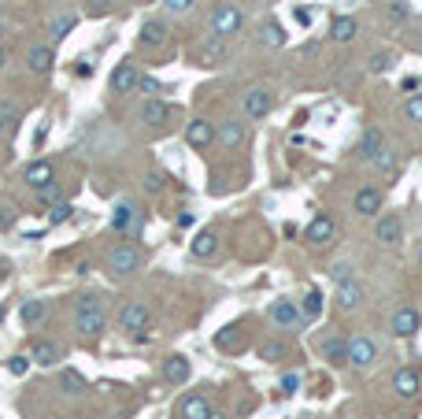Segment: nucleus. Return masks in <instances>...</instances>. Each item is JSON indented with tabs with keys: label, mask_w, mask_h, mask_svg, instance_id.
I'll return each mask as SVG.
<instances>
[{
	"label": "nucleus",
	"mask_w": 422,
	"mask_h": 419,
	"mask_svg": "<svg viewBox=\"0 0 422 419\" xmlns=\"http://www.w3.org/2000/svg\"><path fill=\"white\" fill-rule=\"evenodd\" d=\"M104 327H107V316L96 305V297H82L78 308H74V330L82 338H96V334H104Z\"/></svg>",
	"instance_id": "1"
},
{
	"label": "nucleus",
	"mask_w": 422,
	"mask_h": 419,
	"mask_svg": "<svg viewBox=\"0 0 422 419\" xmlns=\"http://www.w3.org/2000/svg\"><path fill=\"white\" fill-rule=\"evenodd\" d=\"M208 26H211L215 37H234V34H241L245 15H241V8H234V4H215Z\"/></svg>",
	"instance_id": "2"
},
{
	"label": "nucleus",
	"mask_w": 422,
	"mask_h": 419,
	"mask_svg": "<svg viewBox=\"0 0 422 419\" xmlns=\"http://www.w3.org/2000/svg\"><path fill=\"white\" fill-rule=\"evenodd\" d=\"M349 364L355 371H367V368H374L378 364V341L371 334H355L349 338Z\"/></svg>",
	"instance_id": "3"
},
{
	"label": "nucleus",
	"mask_w": 422,
	"mask_h": 419,
	"mask_svg": "<svg viewBox=\"0 0 422 419\" xmlns=\"http://www.w3.org/2000/svg\"><path fill=\"white\" fill-rule=\"evenodd\" d=\"M270 108H274V96H270V89H263V85H252V89L241 93V115L245 119H263V115H270Z\"/></svg>",
	"instance_id": "4"
},
{
	"label": "nucleus",
	"mask_w": 422,
	"mask_h": 419,
	"mask_svg": "<svg viewBox=\"0 0 422 419\" xmlns=\"http://www.w3.org/2000/svg\"><path fill=\"white\" fill-rule=\"evenodd\" d=\"M137 267H141V249H137V245H115V249L107 253V271L118 275V278L134 275Z\"/></svg>",
	"instance_id": "5"
},
{
	"label": "nucleus",
	"mask_w": 422,
	"mask_h": 419,
	"mask_svg": "<svg viewBox=\"0 0 422 419\" xmlns=\"http://www.w3.org/2000/svg\"><path fill=\"white\" fill-rule=\"evenodd\" d=\"M267 319L274 327H281V330H297L304 319H300V305L297 300H289V297H281V300H274V305L267 308Z\"/></svg>",
	"instance_id": "6"
},
{
	"label": "nucleus",
	"mask_w": 422,
	"mask_h": 419,
	"mask_svg": "<svg viewBox=\"0 0 422 419\" xmlns=\"http://www.w3.org/2000/svg\"><path fill=\"white\" fill-rule=\"evenodd\" d=\"M118 330H126V334L148 330V308L141 305V300H126V305L118 308Z\"/></svg>",
	"instance_id": "7"
},
{
	"label": "nucleus",
	"mask_w": 422,
	"mask_h": 419,
	"mask_svg": "<svg viewBox=\"0 0 422 419\" xmlns=\"http://www.w3.org/2000/svg\"><path fill=\"white\" fill-rule=\"evenodd\" d=\"M333 234H337V223H333V216H326V212H319V216H311L304 238L315 245V249H326V245L333 241Z\"/></svg>",
	"instance_id": "8"
},
{
	"label": "nucleus",
	"mask_w": 422,
	"mask_h": 419,
	"mask_svg": "<svg viewBox=\"0 0 422 419\" xmlns=\"http://www.w3.org/2000/svg\"><path fill=\"white\" fill-rule=\"evenodd\" d=\"M112 230H118V234H137L141 230V208H137V204H130V200H118L115 204Z\"/></svg>",
	"instance_id": "9"
},
{
	"label": "nucleus",
	"mask_w": 422,
	"mask_h": 419,
	"mask_svg": "<svg viewBox=\"0 0 422 419\" xmlns=\"http://www.w3.org/2000/svg\"><path fill=\"white\" fill-rule=\"evenodd\" d=\"M382 204H385V193L378 189V186H363V189H355V197H352L355 216H378V212H382Z\"/></svg>",
	"instance_id": "10"
},
{
	"label": "nucleus",
	"mask_w": 422,
	"mask_h": 419,
	"mask_svg": "<svg viewBox=\"0 0 422 419\" xmlns=\"http://www.w3.org/2000/svg\"><path fill=\"white\" fill-rule=\"evenodd\" d=\"M393 390H396V397L411 401V397L422 393V375H419L415 368H400V371L393 375Z\"/></svg>",
	"instance_id": "11"
},
{
	"label": "nucleus",
	"mask_w": 422,
	"mask_h": 419,
	"mask_svg": "<svg viewBox=\"0 0 422 419\" xmlns=\"http://www.w3.org/2000/svg\"><path fill=\"white\" fill-rule=\"evenodd\" d=\"M419 323H422V319H419L415 308H396L393 319H389V330H393L396 338H411L419 330Z\"/></svg>",
	"instance_id": "12"
},
{
	"label": "nucleus",
	"mask_w": 422,
	"mask_h": 419,
	"mask_svg": "<svg viewBox=\"0 0 422 419\" xmlns=\"http://www.w3.org/2000/svg\"><path fill=\"white\" fill-rule=\"evenodd\" d=\"M141 82V71L134 67V63H118V67L112 71V93H134Z\"/></svg>",
	"instance_id": "13"
},
{
	"label": "nucleus",
	"mask_w": 422,
	"mask_h": 419,
	"mask_svg": "<svg viewBox=\"0 0 422 419\" xmlns=\"http://www.w3.org/2000/svg\"><path fill=\"white\" fill-rule=\"evenodd\" d=\"M333 305H337L341 311H355L363 305V286L355 282V278H352V282H341L337 293H333Z\"/></svg>",
	"instance_id": "14"
},
{
	"label": "nucleus",
	"mask_w": 422,
	"mask_h": 419,
	"mask_svg": "<svg viewBox=\"0 0 422 419\" xmlns=\"http://www.w3.org/2000/svg\"><path fill=\"white\" fill-rule=\"evenodd\" d=\"M374 238L382 245H396L400 238H404V223H400V216H382L374 223Z\"/></svg>",
	"instance_id": "15"
},
{
	"label": "nucleus",
	"mask_w": 422,
	"mask_h": 419,
	"mask_svg": "<svg viewBox=\"0 0 422 419\" xmlns=\"http://www.w3.org/2000/svg\"><path fill=\"white\" fill-rule=\"evenodd\" d=\"M322 300H326V297H322L319 286H311L304 293V300H297V305H300V319H304V323H319V319H322Z\"/></svg>",
	"instance_id": "16"
},
{
	"label": "nucleus",
	"mask_w": 422,
	"mask_h": 419,
	"mask_svg": "<svg viewBox=\"0 0 422 419\" xmlns=\"http://www.w3.org/2000/svg\"><path fill=\"white\" fill-rule=\"evenodd\" d=\"M215 142V126L208 123V119H193L189 126H186V145H193V148H208Z\"/></svg>",
	"instance_id": "17"
},
{
	"label": "nucleus",
	"mask_w": 422,
	"mask_h": 419,
	"mask_svg": "<svg viewBox=\"0 0 422 419\" xmlns=\"http://www.w3.org/2000/svg\"><path fill=\"white\" fill-rule=\"evenodd\" d=\"M23 178H26V186L41 189V186H49V182L56 178V167H52V160H34V164L23 171Z\"/></svg>",
	"instance_id": "18"
},
{
	"label": "nucleus",
	"mask_w": 422,
	"mask_h": 419,
	"mask_svg": "<svg viewBox=\"0 0 422 419\" xmlns=\"http://www.w3.org/2000/svg\"><path fill=\"white\" fill-rule=\"evenodd\" d=\"M215 142H219L222 148H237V145L245 142V123H237V119L222 123L219 130H215Z\"/></svg>",
	"instance_id": "19"
},
{
	"label": "nucleus",
	"mask_w": 422,
	"mask_h": 419,
	"mask_svg": "<svg viewBox=\"0 0 422 419\" xmlns=\"http://www.w3.org/2000/svg\"><path fill=\"white\" fill-rule=\"evenodd\" d=\"M167 115H170V108L159 101V96H152V101H145V108H141V123L145 126H164Z\"/></svg>",
	"instance_id": "20"
},
{
	"label": "nucleus",
	"mask_w": 422,
	"mask_h": 419,
	"mask_svg": "<svg viewBox=\"0 0 422 419\" xmlns=\"http://www.w3.org/2000/svg\"><path fill=\"white\" fill-rule=\"evenodd\" d=\"M60 357H63L60 341H37L34 345V364H41V368H56Z\"/></svg>",
	"instance_id": "21"
},
{
	"label": "nucleus",
	"mask_w": 422,
	"mask_h": 419,
	"mask_svg": "<svg viewBox=\"0 0 422 419\" xmlns=\"http://www.w3.org/2000/svg\"><path fill=\"white\" fill-rule=\"evenodd\" d=\"M259 45L263 49H281L285 45V26H281L278 19H267L263 30H259Z\"/></svg>",
	"instance_id": "22"
},
{
	"label": "nucleus",
	"mask_w": 422,
	"mask_h": 419,
	"mask_svg": "<svg viewBox=\"0 0 422 419\" xmlns=\"http://www.w3.org/2000/svg\"><path fill=\"white\" fill-rule=\"evenodd\" d=\"M355 34H360V26H355V19H352V15H337V19L330 23V37H333V41H341V45H349Z\"/></svg>",
	"instance_id": "23"
},
{
	"label": "nucleus",
	"mask_w": 422,
	"mask_h": 419,
	"mask_svg": "<svg viewBox=\"0 0 422 419\" xmlns=\"http://www.w3.org/2000/svg\"><path fill=\"white\" fill-rule=\"evenodd\" d=\"M208 416H211V404L204 393H193L182 401V419H208Z\"/></svg>",
	"instance_id": "24"
},
{
	"label": "nucleus",
	"mask_w": 422,
	"mask_h": 419,
	"mask_svg": "<svg viewBox=\"0 0 422 419\" xmlns=\"http://www.w3.org/2000/svg\"><path fill=\"white\" fill-rule=\"evenodd\" d=\"M189 249H193V256H197V260H208V256H215V249H219V238H215L211 230H200L197 238L189 241Z\"/></svg>",
	"instance_id": "25"
},
{
	"label": "nucleus",
	"mask_w": 422,
	"mask_h": 419,
	"mask_svg": "<svg viewBox=\"0 0 422 419\" xmlns=\"http://www.w3.org/2000/svg\"><path fill=\"white\" fill-rule=\"evenodd\" d=\"M164 41H167V26L159 23V19H148V23L141 26V45L156 49V45H164Z\"/></svg>",
	"instance_id": "26"
},
{
	"label": "nucleus",
	"mask_w": 422,
	"mask_h": 419,
	"mask_svg": "<svg viewBox=\"0 0 422 419\" xmlns=\"http://www.w3.org/2000/svg\"><path fill=\"white\" fill-rule=\"evenodd\" d=\"M52 60H56L52 45H37L34 52H30V71H34V74H49L52 71Z\"/></svg>",
	"instance_id": "27"
},
{
	"label": "nucleus",
	"mask_w": 422,
	"mask_h": 419,
	"mask_svg": "<svg viewBox=\"0 0 422 419\" xmlns=\"http://www.w3.org/2000/svg\"><path fill=\"white\" fill-rule=\"evenodd\" d=\"M74 26H78V19H74V15H56V19L49 23V41H52V45H60V41L67 37Z\"/></svg>",
	"instance_id": "28"
},
{
	"label": "nucleus",
	"mask_w": 422,
	"mask_h": 419,
	"mask_svg": "<svg viewBox=\"0 0 422 419\" xmlns=\"http://www.w3.org/2000/svg\"><path fill=\"white\" fill-rule=\"evenodd\" d=\"M19 316H23V323H26V327H37L41 319L49 316V305H45V300H23Z\"/></svg>",
	"instance_id": "29"
},
{
	"label": "nucleus",
	"mask_w": 422,
	"mask_h": 419,
	"mask_svg": "<svg viewBox=\"0 0 422 419\" xmlns=\"http://www.w3.org/2000/svg\"><path fill=\"white\" fill-rule=\"evenodd\" d=\"M60 390L63 393H67V397H82L85 390H89V386H85V379H82V375L78 371H60Z\"/></svg>",
	"instance_id": "30"
},
{
	"label": "nucleus",
	"mask_w": 422,
	"mask_h": 419,
	"mask_svg": "<svg viewBox=\"0 0 422 419\" xmlns=\"http://www.w3.org/2000/svg\"><path fill=\"white\" fill-rule=\"evenodd\" d=\"M164 379H167V382H186V379H189V360H186V357L164 360Z\"/></svg>",
	"instance_id": "31"
},
{
	"label": "nucleus",
	"mask_w": 422,
	"mask_h": 419,
	"mask_svg": "<svg viewBox=\"0 0 422 419\" xmlns=\"http://www.w3.org/2000/svg\"><path fill=\"white\" fill-rule=\"evenodd\" d=\"M378 153H382V130H363V137H360V156L363 160H374Z\"/></svg>",
	"instance_id": "32"
},
{
	"label": "nucleus",
	"mask_w": 422,
	"mask_h": 419,
	"mask_svg": "<svg viewBox=\"0 0 422 419\" xmlns=\"http://www.w3.org/2000/svg\"><path fill=\"white\" fill-rule=\"evenodd\" d=\"M322 352H326L330 364H349V338H330Z\"/></svg>",
	"instance_id": "33"
},
{
	"label": "nucleus",
	"mask_w": 422,
	"mask_h": 419,
	"mask_svg": "<svg viewBox=\"0 0 422 419\" xmlns=\"http://www.w3.org/2000/svg\"><path fill=\"white\" fill-rule=\"evenodd\" d=\"M215 345H219V349H226V352H234L237 345H241V330H237V327H226V330H219V334H215Z\"/></svg>",
	"instance_id": "34"
},
{
	"label": "nucleus",
	"mask_w": 422,
	"mask_h": 419,
	"mask_svg": "<svg viewBox=\"0 0 422 419\" xmlns=\"http://www.w3.org/2000/svg\"><path fill=\"white\" fill-rule=\"evenodd\" d=\"M15 123H19V108H15V101H4V96H0V130H12Z\"/></svg>",
	"instance_id": "35"
},
{
	"label": "nucleus",
	"mask_w": 422,
	"mask_h": 419,
	"mask_svg": "<svg viewBox=\"0 0 422 419\" xmlns=\"http://www.w3.org/2000/svg\"><path fill=\"white\" fill-rule=\"evenodd\" d=\"M60 197H63V193H60V186H56V182H49V186H41V189H37L41 208H56V204H60Z\"/></svg>",
	"instance_id": "36"
},
{
	"label": "nucleus",
	"mask_w": 422,
	"mask_h": 419,
	"mask_svg": "<svg viewBox=\"0 0 422 419\" xmlns=\"http://www.w3.org/2000/svg\"><path fill=\"white\" fill-rule=\"evenodd\" d=\"M71 216H74V208H71L67 200H60L56 208H49V227H63V223H67Z\"/></svg>",
	"instance_id": "37"
},
{
	"label": "nucleus",
	"mask_w": 422,
	"mask_h": 419,
	"mask_svg": "<svg viewBox=\"0 0 422 419\" xmlns=\"http://www.w3.org/2000/svg\"><path fill=\"white\" fill-rule=\"evenodd\" d=\"M259 357L267 364H281L285 360V345H281V341H267V345H259Z\"/></svg>",
	"instance_id": "38"
},
{
	"label": "nucleus",
	"mask_w": 422,
	"mask_h": 419,
	"mask_svg": "<svg viewBox=\"0 0 422 419\" xmlns=\"http://www.w3.org/2000/svg\"><path fill=\"white\" fill-rule=\"evenodd\" d=\"M371 167H374V171H393V167H396V153H393L389 145H382V153L371 160Z\"/></svg>",
	"instance_id": "39"
},
{
	"label": "nucleus",
	"mask_w": 422,
	"mask_h": 419,
	"mask_svg": "<svg viewBox=\"0 0 422 419\" xmlns=\"http://www.w3.org/2000/svg\"><path fill=\"white\" fill-rule=\"evenodd\" d=\"M404 115H407L411 123H422V93L407 96V104H404Z\"/></svg>",
	"instance_id": "40"
},
{
	"label": "nucleus",
	"mask_w": 422,
	"mask_h": 419,
	"mask_svg": "<svg viewBox=\"0 0 422 419\" xmlns=\"http://www.w3.org/2000/svg\"><path fill=\"white\" fill-rule=\"evenodd\" d=\"M219 56H226V45H222V37H211L208 45H204V60H208V63H215Z\"/></svg>",
	"instance_id": "41"
},
{
	"label": "nucleus",
	"mask_w": 422,
	"mask_h": 419,
	"mask_svg": "<svg viewBox=\"0 0 422 419\" xmlns=\"http://www.w3.org/2000/svg\"><path fill=\"white\" fill-rule=\"evenodd\" d=\"M330 278H333V282H352V264H333L330 267Z\"/></svg>",
	"instance_id": "42"
},
{
	"label": "nucleus",
	"mask_w": 422,
	"mask_h": 419,
	"mask_svg": "<svg viewBox=\"0 0 422 419\" xmlns=\"http://www.w3.org/2000/svg\"><path fill=\"white\" fill-rule=\"evenodd\" d=\"M389 67H393V56H389V52H378V56L371 60V71L374 74H385Z\"/></svg>",
	"instance_id": "43"
},
{
	"label": "nucleus",
	"mask_w": 422,
	"mask_h": 419,
	"mask_svg": "<svg viewBox=\"0 0 422 419\" xmlns=\"http://www.w3.org/2000/svg\"><path fill=\"white\" fill-rule=\"evenodd\" d=\"M164 8H167L170 15H186L189 8H193V0H164Z\"/></svg>",
	"instance_id": "44"
},
{
	"label": "nucleus",
	"mask_w": 422,
	"mask_h": 419,
	"mask_svg": "<svg viewBox=\"0 0 422 419\" xmlns=\"http://www.w3.org/2000/svg\"><path fill=\"white\" fill-rule=\"evenodd\" d=\"M26 368H30V360H26V357H12V360H8V371H12L15 379H23Z\"/></svg>",
	"instance_id": "45"
},
{
	"label": "nucleus",
	"mask_w": 422,
	"mask_h": 419,
	"mask_svg": "<svg viewBox=\"0 0 422 419\" xmlns=\"http://www.w3.org/2000/svg\"><path fill=\"white\" fill-rule=\"evenodd\" d=\"M137 89H141V93H148V101H152V96L159 93V82H156V78H145V74H141V82H137Z\"/></svg>",
	"instance_id": "46"
},
{
	"label": "nucleus",
	"mask_w": 422,
	"mask_h": 419,
	"mask_svg": "<svg viewBox=\"0 0 422 419\" xmlns=\"http://www.w3.org/2000/svg\"><path fill=\"white\" fill-rule=\"evenodd\" d=\"M159 189H164V175H156V171L145 175V193H159Z\"/></svg>",
	"instance_id": "47"
},
{
	"label": "nucleus",
	"mask_w": 422,
	"mask_h": 419,
	"mask_svg": "<svg viewBox=\"0 0 422 419\" xmlns=\"http://www.w3.org/2000/svg\"><path fill=\"white\" fill-rule=\"evenodd\" d=\"M297 386H300V375H285V379H281V393L293 397V393H297Z\"/></svg>",
	"instance_id": "48"
},
{
	"label": "nucleus",
	"mask_w": 422,
	"mask_h": 419,
	"mask_svg": "<svg viewBox=\"0 0 422 419\" xmlns=\"http://www.w3.org/2000/svg\"><path fill=\"white\" fill-rule=\"evenodd\" d=\"M407 12H411V8H407V4H400V0H396V4L389 8V19H393V23H400V19H407Z\"/></svg>",
	"instance_id": "49"
},
{
	"label": "nucleus",
	"mask_w": 422,
	"mask_h": 419,
	"mask_svg": "<svg viewBox=\"0 0 422 419\" xmlns=\"http://www.w3.org/2000/svg\"><path fill=\"white\" fill-rule=\"evenodd\" d=\"M85 4H89V15H104L112 8V0H85Z\"/></svg>",
	"instance_id": "50"
},
{
	"label": "nucleus",
	"mask_w": 422,
	"mask_h": 419,
	"mask_svg": "<svg viewBox=\"0 0 422 419\" xmlns=\"http://www.w3.org/2000/svg\"><path fill=\"white\" fill-rule=\"evenodd\" d=\"M8 223H12V212H8V208H0V227H8Z\"/></svg>",
	"instance_id": "51"
},
{
	"label": "nucleus",
	"mask_w": 422,
	"mask_h": 419,
	"mask_svg": "<svg viewBox=\"0 0 422 419\" xmlns=\"http://www.w3.org/2000/svg\"><path fill=\"white\" fill-rule=\"evenodd\" d=\"M4 63H8V56H4V49H0V67H4Z\"/></svg>",
	"instance_id": "52"
},
{
	"label": "nucleus",
	"mask_w": 422,
	"mask_h": 419,
	"mask_svg": "<svg viewBox=\"0 0 422 419\" xmlns=\"http://www.w3.org/2000/svg\"><path fill=\"white\" fill-rule=\"evenodd\" d=\"M208 419H226V416H222V412H211V416H208Z\"/></svg>",
	"instance_id": "53"
},
{
	"label": "nucleus",
	"mask_w": 422,
	"mask_h": 419,
	"mask_svg": "<svg viewBox=\"0 0 422 419\" xmlns=\"http://www.w3.org/2000/svg\"><path fill=\"white\" fill-rule=\"evenodd\" d=\"M0 37H4V15H0Z\"/></svg>",
	"instance_id": "54"
},
{
	"label": "nucleus",
	"mask_w": 422,
	"mask_h": 419,
	"mask_svg": "<svg viewBox=\"0 0 422 419\" xmlns=\"http://www.w3.org/2000/svg\"><path fill=\"white\" fill-rule=\"evenodd\" d=\"M419 264H422V249H419Z\"/></svg>",
	"instance_id": "55"
}]
</instances>
